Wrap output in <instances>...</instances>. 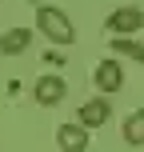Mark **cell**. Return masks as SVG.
<instances>
[{"instance_id":"obj_1","label":"cell","mask_w":144,"mask_h":152,"mask_svg":"<svg viewBox=\"0 0 144 152\" xmlns=\"http://www.w3.org/2000/svg\"><path fill=\"white\" fill-rule=\"evenodd\" d=\"M36 24H40V32H44L52 44H76V28H72V20H68V12H60L56 4H44L36 12Z\"/></svg>"},{"instance_id":"obj_2","label":"cell","mask_w":144,"mask_h":152,"mask_svg":"<svg viewBox=\"0 0 144 152\" xmlns=\"http://www.w3.org/2000/svg\"><path fill=\"white\" fill-rule=\"evenodd\" d=\"M104 28L112 32V36H128V32H140V28H144V12H140V4H124V8H116V12L104 20Z\"/></svg>"},{"instance_id":"obj_3","label":"cell","mask_w":144,"mask_h":152,"mask_svg":"<svg viewBox=\"0 0 144 152\" xmlns=\"http://www.w3.org/2000/svg\"><path fill=\"white\" fill-rule=\"evenodd\" d=\"M64 92H68L64 76H40L36 88H32V96H36V104H40V108H48V104H60Z\"/></svg>"},{"instance_id":"obj_4","label":"cell","mask_w":144,"mask_h":152,"mask_svg":"<svg viewBox=\"0 0 144 152\" xmlns=\"http://www.w3.org/2000/svg\"><path fill=\"white\" fill-rule=\"evenodd\" d=\"M92 84H96L100 92H120V84H124V72H120V64L116 60H100L96 64V72H92Z\"/></svg>"},{"instance_id":"obj_5","label":"cell","mask_w":144,"mask_h":152,"mask_svg":"<svg viewBox=\"0 0 144 152\" xmlns=\"http://www.w3.org/2000/svg\"><path fill=\"white\" fill-rule=\"evenodd\" d=\"M56 144H60V152H88L84 124H60V128H56Z\"/></svg>"},{"instance_id":"obj_6","label":"cell","mask_w":144,"mask_h":152,"mask_svg":"<svg viewBox=\"0 0 144 152\" xmlns=\"http://www.w3.org/2000/svg\"><path fill=\"white\" fill-rule=\"evenodd\" d=\"M108 116H112V104H108L104 96H92L88 104L80 108V120H76V124H84V128H100V124H108Z\"/></svg>"},{"instance_id":"obj_7","label":"cell","mask_w":144,"mask_h":152,"mask_svg":"<svg viewBox=\"0 0 144 152\" xmlns=\"http://www.w3.org/2000/svg\"><path fill=\"white\" fill-rule=\"evenodd\" d=\"M28 44H32V32H28V28L0 32V52H4V56H20V52H28Z\"/></svg>"},{"instance_id":"obj_8","label":"cell","mask_w":144,"mask_h":152,"mask_svg":"<svg viewBox=\"0 0 144 152\" xmlns=\"http://www.w3.org/2000/svg\"><path fill=\"white\" fill-rule=\"evenodd\" d=\"M124 140H128L132 148H144V108L128 112V120H124Z\"/></svg>"},{"instance_id":"obj_9","label":"cell","mask_w":144,"mask_h":152,"mask_svg":"<svg viewBox=\"0 0 144 152\" xmlns=\"http://www.w3.org/2000/svg\"><path fill=\"white\" fill-rule=\"evenodd\" d=\"M112 48H116L120 56H128V60L144 64V44H136V40H128V36H116V40H112Z\"/></svg>"}]
</instances>
